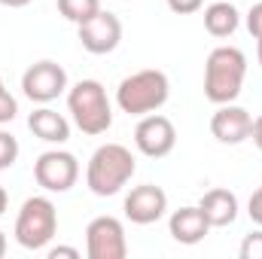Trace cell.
<instances>
[{
  "instance_id": "10",
  "label": "cell",
  "mask_w": 262,
  "mask_h": 259,
  "mask_svg": "<svg viewBox=\"0 0 262 259\" xmlns=\"http://www.w3.org/2000/svg\"><path fill=\"white\" fill-rule=\"evenodd\" d=\"M76 28H79L82 49L92 52V55H107V52H113L122 43V21L113 12H104L101 9L98 15H92L89 21H82Z\"/></svg>"
},
{
  "instance_id": "3",
  "label": "cell",
  "mask_w": 262,
  "mask_h": 259,
  "mask_svg": "<svg viewBox=\"0 0 262 259\" xmlns=\"http://www.w3.org/2000/svg\"><path fill=\"white\" fill-rule=\"evenodd\" d=\"M168 98H171V79H168L165 70H156V67L131 73L116 89V104L128 116L156 113L168 104Z\"/></svg>"
},
{
  "instance_id": "17",
  "label": "cell",
  "mask_w": 262,
  "mask_h": 259,
  "mask_svg": "<svg viewBox=\"0 0 262 259\" xmlns=\"http://www.w3.org/2000/svg\"><path fill=\"white\" fill-rule=\"evenodd\" d=\"M58 12L67 21L82 25V21H89L92 15L101 12V0H58Z\"/></svg>"
},
{
  "instance_id": "8",
  "label": "cell",
  "mask_w": 262,
  "mask_h": 259,
  "mask_svg": "<svg viewBox=\"0 0 262 259\" xmlns=\"http://www.w3.org/2000/svg\"><path fill=\"white\" fill-rule=\"evenodd\" d=\"M134 146L146 156V159H165L174 153L177 146V128L168 116L162 113H146L140 116L137 128H134Z\"/></svg>"
},
{
  "instance_id": "19",
  "label": "cell",
  "mask_w": 262,
  "mask_h": 259,
  "mask_svg": "<svg viewBox=\"0 0 262 259\" xmlns=\"http://www.w3.org/2000/svg\"><path fill=\"white\" fill-rule=\"evenodd\" d=\"M15 113H18V101L6 92V85H3V79H0V125L12 122V119H15Z\"/></svg>"
},
{
  "instance_id": "20",
  "label": "cell",
  "mask_w": 262,
  "mask_h": 259,
  "mask_svg": "<svg viewBox=\"0 0 262 259\" xmlns=\"http://www.w3.org/2000/svg\"><path fill=\"white\" fill-rule=\"evenodd\" d=\"M238 256H241V259H262V229H259V232H250V235L241 241Z\"/></svg>"
},
{
  "instance_id": "26",
  "label": "cell",
  "mask_w": 262,
  "mask_h": 259,
  "mask_svg": "<svg viewBox=\"0 0 262 259\" xmlns=\"http://www.w3.org/2000/svg\"><path fill=\"white\" fill-rule=\"evenodd\" d=\"M28 3H34V0H0V6H9V9H21Z\"/></svg>"
},
{
  "instance_id": "6",
  "label": "cell",
  "mask_w": 262,
  "mask_h": 259,
  "mask_svg": "<svg viewBox=\"0 0 262 259\" xmlns=\"http://www.w3.org/2000/svg\"><path fill=\"white\" fill-rule=\"evenodd\" d=\"M34 180L46 192H70L79 180V162L67 149H46L34 162Z\"/></svg>"
},
{
  "instance_id": "12",
  "label": "cell",
  "mask_w": 262,
  "mask_h": 259,
  "mask_svg": "<svg viewBox=\"0 0 262 259\" xmlns=\"http://www.w3.org/2000/svg\"><path fill=\"white\" fill-rule=\"evenodd\" d=\"M250 128H253V116L238 104H220L216 113L210 116V134L226 146L244 143L250 137Z\"/></svg>"
},
{
  "instance_id": "9",
  "label": "cell",
  "mask_w": 262,
  "mask_h": 259,
  "mask_svg": "<svg viewBox=\"0 0 262 259\" xmlns=\"http://www.w3.org/2000/svg\"><path fill=\"white\" fill-rule=\"evenodd\" d=\"M21 92L34 104H49L67 92V70L55 61H37L21 73Z\"/></svg>"
},
{
  "instance_id": "4",
  "label": "cell",
  "mask_w": 262,
  "mask_h": 259,
  "mask_svg": "<svg viewBox=\"0 0 262 259\" xmlns=\"http://www.w3.org/2000/svg\"><path fill=\"white\" fill-rule=\"evenodd\" d=\"M67 110L73 125L89 137H98L113 125V107L107 89L98 79H79L73 89H67Z\"/></svg>"
},
{
  "instance_id": "7",
  "label": "cell",
  "mask_w": 262,
  "mask_h": 259,
  "mask_svg": "<svg viewBox=\"0 0 262 259\" xmlns=\"http://www.w3.org/2000/svg\"><path fill=\"white\" fill-rule=\"evenodd\" d=\"M85 256L89 259H125L128 256V241H125V226L116 217H95L85 226Z\"/></svg>"
},
{
  "instance_id": "22",
  "label": "cell",
  "mask_w": 262,
  "mask_h": 259,
  "mask_svg": "<svg viewBox=\"0 0 262 259\" xmlns=\"http://www.w3.org/2000/svg\"><path fill=\"white\" fill-rule=\"evenodd\" d=\"M247 31H250L256 40H262V0L253 3L250 12H247Z\"/></svg>"
},
{
  "instance_id": "18",
  "label": "cell",
  "mask_w": 262,
  "mask_h": 259,
  "mask_svg": "<svg viewBox=\"0 0 262 259\" xmlns=\"http://www.w3.org/2000/svg\"><path fill=\"white\" fill-rule=\"evenodd\" d=\"M15 159H18V140H15L9 131L0 128V171L12 168V165H15Z\"/></svg>"
},
{
  "instance_id": "28",
  "label": "cell",
  "mask_w": 262,
  "mask_h": 259,
  "mask_svg": "<svg viewBox=\"0 0 262 259\" xmlns=\"http://www.w3.org/2000/svg\"><path fill=\"white\" fill-rule=\"evenodd\" d=\"M3 253H6V235L0 232V256H3Z\"/></svg>"
},
{
  "instance_id": "5",
  "label": "cell",
  "mask_w": 262,
  "mask_h": 259,
  "mask_svg": "<svg viewBox=\"0 0 262 259\" xmlns=\"http://www.w3.org/2000/svg\"><path fill=\"white\" fill-rule=\"evenodd\" d=\"M15 241L25 250H43L49 247V241L58 235V210L52 204V198L46 195H34L21 204L18 217H15Z\"/></svg>"
},
{
  "instance_id": "23",
  "label": "cell",
  "mask_w": 262,
  "mask_h": 259,
  "mask_svg": "<svg viewBox=\"0 0 262 259\" xmlns=\"http://www.w3.org/2000/svg\"><path fill=\"white\" fill-rule=\"evenodd\" d=\"M247 213H250V220H253L256 226H262V186L250 195V201H247Z\"/></svg>"
},
{
  "instance_id": "2",
  "label": "cell",
  "mask_w": 262,
  "mask_h": 259,
  "mask_svg": "<svg viewBox=\"0 0 262 259\" xmlns=\"http://www.w3.org/2000/svg\"><path fill=\"white\" fill-rule=\"evenodd\" d=\"M134 171H137V165H134V156L128 146L104 143L92 153V159L85 165V186L98 198H110L134 177Z\"/></svg>"
},
{
  "instance_id": "15",
  "label": "cell",
  "mask_w": 262,
  "mask_h": 259,
  "mask_svg": "<svg viewBox=\"0 0 262 259\" xmlns=\"http://www.w3.org/2000/svg\"><path fill=\"white\" fill-rule=\"evenodd\" d=\"M28 128L34 131V137H40L46 143H67L70 140V122L52 107L34 110L28 116Z\"/></svg>"
},
{
  "instance_id": "27",
  "label": "cell",
  "mask_w": 262,
  "mask_h": 259,
  "mask_svg": "<svg viewBox=\"0 0 262 259\" xmlns=\"http://www.w3.org/2000/svg\"><path fill=\"white\" fill-rule=\"evenodd\" d=\"M6 204H9V195H6L3 186H0V217H3V210H6Z\"/></svg>"
},
{
  "instance_id": "14",
  "label": "cell",
  "mask_w": 262,
  "mask_h": 259,
  "mask_svg": "<svg viewBox=\"0 0 262 259\" xmlns=\"http://www.w3.org/2000/svg\"><path fill=\"white\" fill-rule=\"evenodd\" d=\"M201 213L207 217L210 229H226L238 220V195L229 189H207L198 201Z\"/></svg>"
},
{
  "instance_id": "21",
  "label": "cell",
  "mask_w": 262,
  "mask_h": 259,
  "mask_svg": "<svg viewBox=\"0 0 262 259\" xmlns=\"http://www.w3.org/2000/svg\"><path fill=\"white\" fill-rule=\"evenodd\" d=\"M165 3H168V9L177 12V15H192V12H198V9L204 6V0H165Z\"/></svg>"
},
{
  "instance_id": "11",
  "label": "cell",
  "mask_w": 262,
  "mask_h": 259,
  "mask_svg": "<svg viewBox=\"0 0 262 259\" xmlns=\"http://www.w3.org/2000/svg\"><path fill=\"white\" fill-rule=\"evenodd\" d=\"M165 210H168V192L162 186L143 183L125 195V217L134 226H152L165 217Z\"/></svg>"
},
{
  "instance_id": "24",
  "label": "cell",
  "mask_w": 262,
  "mask_h": 259,
  "mask_svg": "<svg viewBox=\"0 0 262 259\" xmlns=\"http://www.w3.org/2000/svg\"><path fill=\"white\" fill-rule=\"evenodd\" d=\"M58 256L76 259L79 256V250H76V247H52V250H49V259H58Z\"/></svg>"
},
{
  "instance_id": "29",
  "label": "cell",
  "mask_w": 262,
  "mask_h": 259,
  "mask_svg": "<svg viewBox=\"0 0 262 259\" xmlns=\"http://www.w3.org/2000/svg\"><path fill=\"white\" fill-rule=\"evenodd\" d=\"M256 58H259V67H262V40H259V46H256Z\"/></svg>"
},
{
  "instance_id": "1",
  "label": "cell",
  "mask_w": 262,
  "mask_h": 259,
  "mask_svg": "<svg viewBox=\"0 0 262 259\" xmlns=\"http://www.w3.org/2000/svg\"><path fill=\"white\" fill-rule=\"evenodd\" d=\"M247 76V55L238 46H216L204 61V98L210 104H235Z\"/></svg>"
},
{
  "instance_id": "25",
  "label": "cell",
  "mask_w": 262,
  "mask_h": 259,
  "mask_svg": "<svg viewBox=\"0 0 262 259\" xmlns=\"http://www.w3.org/2000/svg\"><path fill=\"white\" fill-rule=\"evenodd\" d=\"M250 137H253L256 149L262 153V116H256V119H253V128H250Z\"/></svg>"
},
{
  "instance_id": "13",
  "label": "cell",
  "mask_w": 262,
  "mask_h": 259,
  "mask_svg": "<svg viewBox=\"0 0 262 259\" xmlns=\"http://www.w3.org/2000/svg\"><path fill=\"white\" fill-rule=\"evenodd\" d=\"M168 232H171V238H174L177 244L192 247V244H198V241L207 238L210 223H207V217L201 213L198 204L195 207H180V210L171 213V220H168Z\"/></svg>"
},
{
  "instance_id": "16",
  "label": "cell",
  "mask_w": 262,
  "mask_h": 259,
  "mask_svg": "<svg viewBox=\"0 0 262 259\" xmlns=\"http://www.w3.org/2000/svg\"><path fill=\"white\" fill-rule=\"evenodd\" d=\"M238 25H241V12H238L235 3L216 0V3H210V6H204V31H207L210 37L226 40V37H232V34L238 31Z\"/></svg>"
}]
</instances>
